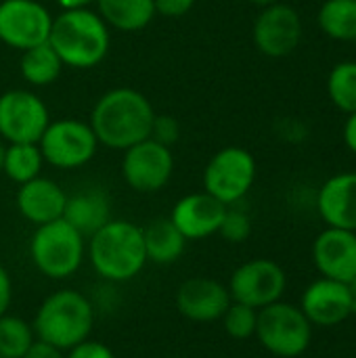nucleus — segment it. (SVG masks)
<instances>
[{"mask_svg": "<svg viewBox=\"0 0 356 358\" xmlns=\"http://www.w3.org/2000/svg\"><path fill=\"white\" fill-rule=\"evenodd\" d=\"M287 287L285 271L269 260V258H254L237 266L229 279V294L233 302L252 306L256 310L279 302Z\"/></svg>", "mask_w": 356, "mask_h": 358, "instance_id": "nucleus-10", "label": "nucleus"}, {"mask_svg": "<svg viewBox=\"0 0 356 358\" xmlns=\"http://www.w3.org/2000/svg\"><path fill=\"white\" fill-rule=\"evenodd\" d=\"M222 327L233 340H250L256 334L258 310L239 302H231L227 313L222 315Z\"/></svg>", "mask_w": 356, "mask_h": 358, "instance_id": "nucleus-28", "label": "nucleus"}, {"mask_svg": "<svg viewBox=\"0 0 356 358\" xmlns=\"http://www.w3.org/2000/svg\"><path fill=\"white\" fill-rule=\"evenodd\" d=\"M344 143H346V147L356 155V111L346 117V124H344Z\"/></svg>", "mask_w": 356, "mask_h": 358, "instance_id": "nucleus-35", "label": "nucleus"}, {"mask_svg": "<svg viewBox=\"0 0 356 358\" xmlns=\"http://www.w3.org/2000/svg\"><path fill=\"white\" fill-rule=\"evenodd\" d=\"M48 44L63 65L73 69H92L109 52V25L90 8H69L52 17Z\"/></svg>", "mask_w": 356, "mask_h": 358, "instance_id": "nucleus-2", "label": "nucleus"}, {"mask_svg": "<svg viewBox=\"0 0 356 358\" xmlns=\"http://www.w3.org/2000/svg\"><path fill=\"white\" fill-rule=\"evenodd\" d=\"M155 111L151 101L134 88H113L99 96L90 111V128L99 145L115 151L151 136Z\"/></svg>", "mask_w": 356, "mask_h": 358, "instance_id": "nucleus-1", "label": "nucleus"}, {"mask_svg": "<svg viewBox=\"0 0 356 358\" xmlns=\"http://www.w3.org/2000/svg\"><path fill=\"white\" fill-rule=\"evenodd\" d=\"M42 157L57 170H78L86 166L99 147V141L88 122L63 117L50 120L38 141Z\"/></svg>", "mask_w": 356, "mask_h": 358, "instance_id": "nucleus-7", "label": "nucleus"}, {"mask_svg": "<svg viewBox=\"0 0 356 358\" xmlns=\"http://www.w3.org/2000/svg\"><path fill=\"white\" fill-rule=\"evenodd\" d=\"M57 2L63 10H69V8H88L97 0H57Z\"/></svg>", "mask_w": 356, "mask_h": 358, "instance_id": "nucleus-36", "label": "nucleus"}, {"mask_svg": "<svg viewBox=\"0 0 356 358\" xmlns=\"http://www.w3.org/2000/svg\"><path fill=\"white\" fill-rule=\"evenodd\" d=\"M313 262L325 279L353 281L356 277V233L327 227L313 243Z\"/></svg>", "mask_w": 356, "mask_h": 358, "instance_id": "nucleus-16", "label": "nucleus"}, {"mask_svg": "<svg viewBox=\"0 0 356 358\" xmlns=\"http://www.w3.org/2000/svg\"><path fill=\"white\" fill-rule=\"evenodd\" d=\"M21 358H65V352L50 346V344H46V342H42V340H36L29 346V350Z\"/></svg>", "mask_w": 356, "mask_h": 358, "instance_id": "nucleus-34", "label": "nucleus"}, {"mask_svg": "<svg viewBox=\"0 0 356 358\" xmlns=\"http://www.w3.org/2000/svg\"><path fill=\"white\" fill-rule=\"evenodd\" d=\"M227 208L229 206H225L222 201H218L206 191L189 193L176 201L170 220L187 241H197L218 233Z\"/></svg>", "mask_w": 356, "mask_h": 358, "instance_id": "nucleus-17", "label": "nucleus"}, {"mask_svg": "<svg viewBox=\"0 0 356 358\" xmlns=\"http://www.w3.org/2000/svg\"><path fill=\"white\" fill-rule=\"evenodd\" d=\"M325 36L340 42H356V0H325L317 15Z\"/></svg>", "mask_w": 356, "mask_h": 358, "instance_id": "nucleus-24", "label": "nucleus"}, {"mask_svg": "<svg viewBox=\"0 0 356 358\" xmlns=\"http://www.w3.org/2000/svg\"><path fill=\"white\" fill-rule=\"evenodd\" d=\"M31 327L36 340L67 352L90 338L94 327L92 302L78 289H59L42 300Z\"/></svg>", "mask_w": 356, "mask_h": 358, "instance_id": "nucleus-4", "label": "nucleus"}, {"mask_svg": "<svg viewBox=\"0 0 356 358\" xmlns=\"http://www.w3.org/2000/svg\"><path fill=\"white\" fill-rule=\"evenodd\" d=\"M174 174V155L170 147L145 138L124 151L122 176L136 193L162 191Z\"/></svg>", "mask_w": 356, "mask_h": 358, "instance_id": "nucleus-11", "label": "nucleus"}, {"mask_svg": "<svg viewBox=\"0 0 356 358\" xmlns=\"http://www.w3.org/2000/svg\"><path fill=\"white\" fill-rule=\"evenodd\" d=\"M0 358H2V357H0Z\"/></svg>", "mask_w": 356, "mask_h": 358, "instance_id": "nucleus-40", "label": "nucleus"}, {"mask_svg": "<svg viewBox=\"0 0 356 358\" xmlns=\"http://www.w3.org/2000/svg\"><path fill=\"white\" fill-rule=\"evenodd\" d=\"M300 310L313 327H336L353 317V298L348 285L334 279H319L311 283L300 302Z\"/></svg>", "mask_w": 356, "mask_h": 358, "instance_id": "nucleus-15", "label": "nucleus"}, {"mask_svg": "<svg viewBox=\"0 0 356 358\" xmlns=\"http://www.w3.org/2000/svg\"><path fill=\"white\" fill-rule=\"evenodd\" d=\"M317 210L327 227L356 233V172H342L323 182Z\"/></svg>", "mask_w": 356, "mask_h": 358, "instance_id": "nucleus-18", "label": "nucleus"}, {"mask_svg": "<svg viewBox=\"0 0 356 358\" xmlns=\"http://www.w3.org/2000/svg\"><path fill=\"white\" fill-rule=\"evenodd\" d=\"M65 203H67V193L50 178L36 176L19 185L17 210L27 222L36 227L63 218Z\"/></svg>", "mask_w": 356, "mask_h": 358, "instance_id": "nucleus-19", "label": "nucleus"}, {"mask_svg": "<svg viewBox=\"0 0 356 358\" xmlns=\"http://www.w3.org/2000/svg\"><path fill=\"white\" fill-rule=\"evenodd\" d=\"M86 256V239L63 218L36 227L29 241L34 266L48 279L63 281L76 275Z\"/></svg>", "mask_w": 356, "mask_h": 358, "instance_id": "nucleus-5", "label": "nucleus"}, {"mask_svg": "<svg viewBox=\"0 0 356 358\" xmlns=\"http://www.w3.org/2000/svg\"><path fill=\"white\" fill-rule=\"evenodd\" d=\"M86 254L101 279L111 283L132 281L147 264L143 229L130 220H109L88 237Z\"/></svg>", "mask_w": 356, "mask_h": 358, "instance_id": "nucleus-3", "label": "nucleus"}, {"mask_svg": "<svg viewBox=\"0 0 356 358\" xmlns=\"http://www.w3.org/2000/svg\"><path fill=\"white\" fill-rule=\"evenodd\" d=\"M248 2L260 6V8H264V6H271V4H275V2H279V0H248Z\"/></svg>", "mask_w": 356, "mask_h": 358, "instance_id": "nucleus-38", "label": "nucleus"}, {"mask_svg": "<svg viewBox=\"0 0 356 358\" xmlns=\"http://www.w3.org/2000/svg\"><path fill=\"white\" fill-rule=\"evenodd\" d=\"M52 15L38 0H2L0 2V42L27 50L48 42Z\"/></svg>", "mask_w": 356, "mask_h": 358, "instance_id": "nucleus-12", "label": "nucleus"}, {"mask_svg": "<svg viewBox=\"0 0 356 358\" xmlns=\"http://www.w3.org/2000/svg\"><path fill=\"white\" fill-rule=\"evenodd\" d=\"M63 67H65L63 61L59 59V55L55 52V48L48 42L23 50L21 59H19L21 78L25 82H29L31 86H48V84H52L61 76Z\"/></svg>", "mask_w": 356, "mask_h": 358, "instance_id": "nucleus-23", "label": "nucleus"}, {"mask_svg": "<svg viewBox=\"0 0 356 358\" xmlns=\"http://www.w3.org/2000/svg\"><path fill=\"white\" fill-rule=\"evenodd\" d=\"M63 220H67L84 239H88L111 220V201L101 189L78 191L67 195Z\"/></svg>", "mask_w": 356, "mask_h": 358, "instance_id": "nucleus-20", "label": "nucleus"}, {"mask_svg": "<svg viewBox=\"0 0 356 358\" xmlns=\"http://www.w3.org/2000/svg\"><path fill=\"white\" fill-rule=\"evenodd\" d=\"M149 138H153V141H157V143H162L166 147H172L180 138V122L174 115H157L155 113Z\"/></svg>", "mask_w": 356, "mask_h": 358, "instance_id": "nucleus-30", "label": "nucleus"}, {"mask_svg": "<svg viewBox=\"0 0 356 358\" xmlns=\"http://www.w3.org/2000/svg\"><path fill=\"white\" fill-rule=\"evenodd\" d=\"M101 19L120 31H141L155 17L153 0H97Z\"/></svg>", "mask_w": 356, "mask_h": 358, "instance_id": "nucleus-22", "label": "nucleus"}, {"mask_svg": "<svg viewBox=\"0 0 356 358\" xmlns=\"http://www.w3.org/2000/svg\"><path fill=\"white\" fill-rule=\"evenodd\" d=\"M50 124L44 101L23 88L0 94V138L6 143H38Z\"/></svg>", "mask_w": 356, "mask_h": 358, "instance_id": "nucleus-9", "label": "nucleus"}, {"mask_svg": "<svg viewBox=\"0 0 356 358\" xmlns=\"http://www.w3.org/2000/svg\"><path fill=\"white\" fill-rule=\"evenodd\" d=\"M34 342L36 334L31 323L8 313L0 317V357L21 358Z\"/></svg>", "mask_w": 356, "mask_h": 358, "instance_id": "nucleus-27", "label": "nucleus"}, {"mask_svg": "<svg viewBox=\"0 0 356 358\" xmlns=\"http://www.w3.org/2000/svg\"><path fill=\"white\" fill-rule=\"evenodd\" d=\"M143 241H145V254L147 262L168 266L174 264L187 248V239L183 233L174 227L170 218H157L149 222L143 229Z\"/></svg>", "mask_w": 356, "mask_h": 358, "instance_id": "nucleus-21", "label": "nucleus"}, {"mask_svg": "<svg viewBox=\"0 0 356 358\" xmlns=\"http://www.w3.org/2000/svg\"><path fill=\"white\" fill-rule=\"evenodd\" d=\"M231 302L229 287L212 277H191L176 292L178 313L193 323L220 321Z\"/></svg>", "mask_w": 356, "mask_h": 358, "instance_id": "nucleus-14", "label": "nucleus"}, {"mask_svg": "<svg viewBox=\"0 0 356 358\" xmlns=\"http://www.w3.org/2000/svg\"><path fill=\"white\" fill-rule=\"evenodd\" d=\"M65 358H115V355H113V350L107 344L88 338L82 344L69 348L65 352Z\"/></svg>", "mask_w": 356, "mask_h": 358, "instance_id": "nucleus-31", "label": "nucleus"}, {"mask_svg": "<svg viewBox=\"0 0 356 358\" xmlns=\"http://www.w3.org/2000/svg\"><path fill=\"white\" fill-rule=\"evenodd\" d=\"M44 166L42 151L38 143H8L4 149L2 172L8 180L23 185L36 176H40Z\"/></svg>", "mask_w": 356, "mask_h": 358, "instance_id": "nucleus-25", "label": "nucleus"}, {"mask_svg": "<svg viewBox=\"0 0 356 358\" xmlns=\"http://www.w3.org/2000/svg\"><path fill=\"white\" fill-rule=\"evenodd\" d=\"M218 233L229 243H243L252 235V220H250L248 212L229 206L225 212V218L220 222Z\"/></svg>", "mask_w": 356, "mask_h": 358, "instance_id": "nucleus-29", "label": "nucleus"}, {"mask_svg": "<svg viewBox=\"0 0 356 358\" xmlns=\"http://www.w3.org/2000/svg\"><path fill=\"white\" fill-rule=\"evenodd\" d=\"M327 94L332 103L346 115L356 111V61L334 65L327 76Z\"/></svg>", "mask_w": 356, "mask_h": 358, "instance_id": "nucleus-26", "label": "nucleus"}, {"mask_svg": "<svg viewBox=\"0 0 356 358\" xmlns=\"http://www.w3.org/2000/svg\"><path fill=\"white\" fill-rule=\"evenodd\" d=\"M153 4H155V15L168 19H180L195 6V0H153Z\"/></svg>", "mask_w": 356, "mask_h": 358, "instance_id": "nucleus-32", "label": "nucleus"}, {"mask_svg": "<svg viewBox=\"0 0 356 358\" xmlns=\"http://www.w3.org/2000/svg\"><path fill=\"white\" fill-rule=\"evenodd\" d=\"M254 336L271 355L296 358L308 350L313 342V325L300 306L279 300L258 310Z\"/></svg>", "mask_w": 356, "mask_h": 358, "instance_id": "nucleus-6", "label": "nucleus"}, {"mask_svg": "<svg viewBox=\"0 0 356 358\" xmlns=\"http://www.w3.org/2000/svg\"><path fill=\"white\" fill-rule=\"evenodd\" d=\"M13 302V281L8 271L0 264V317L8 313Z\"/></svg>", "mask_w": 356, "mask_h": 358, "instance_id": "nucleus-33", "label": "nucleus"}, {"mask_svg": "<svg viewBox=\"0 0 356 358\" xmlns=\"http://www.w3.org/2000/svg\"><path fill=\"white\" fill-rule=\"evenodd\" d=\"M256 180V159L243 147H222L204 168V191L233 206L241 201Z\"/></svg>", "mask_w": 356, "mask_h": 358, "instance_id": "nucleus-8", "label": "nucleus"}, {"mask_svg": "<svg viewBox=\"0 0 356 358\" xmlns=\"http://www.w3.org/2000/svg\"><path fill=\"white\" fill-rule=\"evenodd\" d=\"M346 285H348V292H350V298H353V315H356V277L353 281H348Z\"/></svg>", "mask_w": 356, "mask_h": 358, "instance_id": "nucleus-37", "label": "nucleus"}, {"mask_svg": "<svg viewBox=\"0 0 356 358\" xmlns=\"http://www.w3.org/2000/svg\"><path fill=\"white\" fill-rule=\"evenodd\" d=\"M302 34L304 25L300 13L283 2L264 6L252 27L256 48L271 59H283L292 55L302 42Z\"/></svg>", "mask_w": 356, "mask_h": 358, "instance_id": "nucleus-13", "label": "nucleus"}, {"mask_svg": "<svg viewBox=\"0 0 356 358\" xmlns=\"http://www.w3.org/2000/svg\"><path fill=\"white\" fill-rule=\"evenodd\" d=\"M4 149H6V145L2 143V138H0V172H2V159H4Z\"/></svg>", "mask_w": 356, "mask_h": 358, "instance_id": "nucleus-39", "label": "nucleus"}]
</instances>
